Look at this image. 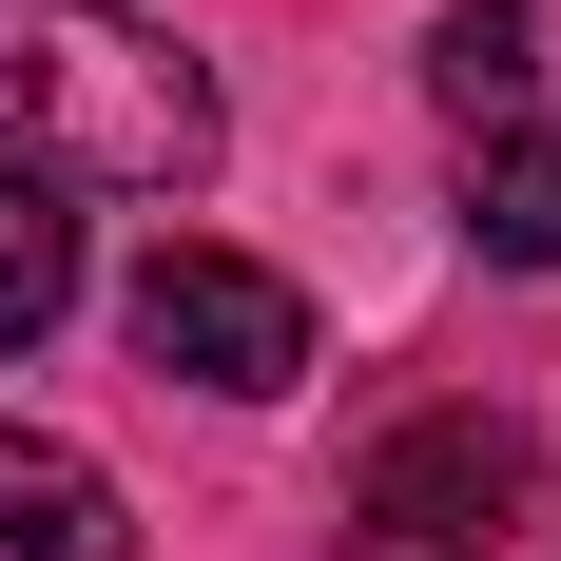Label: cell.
Returning a JSON list of instances; mask_svg holds the SVG:
<instances>
[{"mask_svg":"<svg viewBox=\"0 0 561 561\" xmlns=\"http://www.w3.org/2000/svg\"><path fill=\"white\" fill-rule=\"evenodd\" d=\"M116 310H136V348H156L174 388H232V407H272L290 368H310V290L252 272V252H194V232H174L156 272L116 290Z\"/></svg>","mask_w":561,"mask_h":561,"instance_id":"3957f363","label":"cell"},{"mask_svg":"<svg viewBox=\"0 0 561 561\" xmlns=\"http://www.w3.org/2000/svg\"><path fill=\"white\" fill-rule=\"evenodd\" d=\"M426 98H446L465 136H523V116H542V20H523V0H446V20H426Z\"/></svg>","mask_w":561,"mask_h":561,"instance_id":"5b68a950","label":"cell"},{"mask_svg":"<svg viewBox=\"0 0 561 561\" xmlns=\"http://www.w3.org/2000/svg\"><path fill=\"white\" fill-rule=\"evenodd\" d=\"M465 232L504 272H561V136H465Z\"/></svg>","mask_w":561,"mask_h":561,"instance_id":"8992f818","label":"cell"},{"mask_svg":"<svg viewBox=\"0 0 561 561\" xmlns=\"http://www.w3.org/2000/svg\"><path fill=\"white\" fill-rule=\"evenodd\" d=\"M0 561H136L116 465H98V446H58V426H0Z\"/></svg>","mask_w":561,"mask_h":561,"instance_id":"277c9868","label":"cell"},{"mask_svg":"<svg viewBox=\"0 0 561 561\" xmlns=\"http://www.w3.org/2000/svg\"><path fill=\"white\" fill-rule=\"evenodd\" d=\"M523 504H542V446L504 407H426L348 465V561H504Z\"/></svg>","mask_w":561,"mask_h":561,"instance_id":"7a4b0ae2","label":"cell"},{"mask_svg":"<svg viewBox=\"0 0 561 561\" xmlns=\"http://www.w3.org/2000/svg\"><path fill=\"white\" fill-rule=\"evenodd\" d=\"M78 310V214H58V174H0V348H39Z\"/></svg>","mask_w":561,"mask_h":561,"instance_id":"52a82bcc","label":"cell"},{"mask_svg":"<svg viewBox=\"0 0 561 561\" xmlns=\"http://www.w3.org/2000/svg\"><path fill=\"white\" fill-rule=\"evenodd\" d=\"M214 58L136 0H0V174L78 194H194L214 174Z\"/></svg>","mask_w":561,"mask_h":561,"instance_id":"6da1fadb","label":"cell"}]
</instances>
